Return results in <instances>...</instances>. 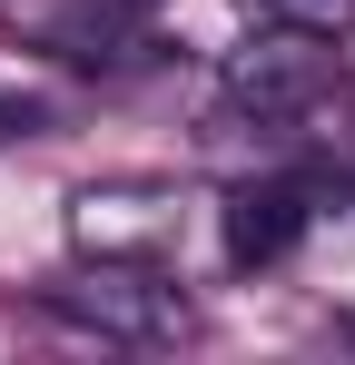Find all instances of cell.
Returning <instances> with one entry per match:
<instances>
[{"mask_svg": "<svg viewBox=\"0 0 355 365\" xmlns=\"http://www.w3.org/2000/svg\"><path fill=\"white\" fill-rule=\"evenodd\" d=\"M336 30H316V20H277V30H257L247 50H227V109L247 119H306L326 89H336Z\"/></svg>", "mask_w": 355, "mask_h": 365, "instance_id": "obj_2", "label": "cell"}, {"mask_svg": "<svg viewBox=\"0 0 355 365\" xmlns=\"http://www.w3.org/2000/svg\"><path fill=\"white\" fill-rule=\"evenodd\" d=\"M59 326H79V336H99V346H178L197 316L178 297L168 277H158V257H79L69 277L40 287Z\"/></svg>", "mask_w": 355, "mask_h": 365, "instance_id": "obj_1", "label": "cell"}, {"mask_svg": "<svg viewBox=\"0 0 355 365\" xmlns=\"http://www.w3.org/2000/svg\"><path fill=\"white\" fill-rule=\"evenodd\" d=\"M10 20L59 60H109L138 40V0H10Z\"/></svg>", "mask_w": 355, "mask_h": 365, "instance_id": "obj_5", "label": "cell"}, {"mask_svg": "<svg viewBox=\"0 0 355 365\" xmlns=\"http://www.w3.org/2000/svg\"><path fill=\"white\" fill-rule=\"evenodd\" d=\"M40 128H50L40 99H0V148H10V138H40Z\"/></svg>", "mask_w": 355, "mask_h": 365, "instance_id": "obj_6", "label": "cell"}, {"mask_svg": "<svg viewBox=\"0 0 355 365\" xmlns=\"http://www.w3.org/2000/svg\"><path fill=\"white\" fill-rule=\"evenodd\" d=\"M187 227L178 178H99L69 197V247L79 257H168Z\"/></svg>", "mask_w": 355, "mask_h": 365, "instance_id": "obj_3", "label": "cell"}, {"mask_svg": "<svg viewBox=\"0 0 355 365\" xmlns=\"http://www.w3.org/2000/svg\"><path fill=\"white\" fill-rule=\"evenodd\" d=\"M306 217H316V197H306L296 178H247V187H227V207H217L227 267H277V257L306 237Z\"/></svg>", "mask_w": 355, "mask_h": 365, "instance_id": "obj_4", "label": "cell"}]
</instances>
